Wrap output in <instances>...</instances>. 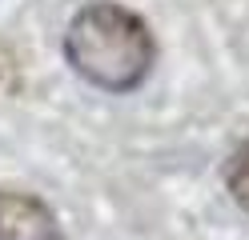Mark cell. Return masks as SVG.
I'll return each mask as SVG.
<instances>
[{
	"label": "cell",
	"mask_w": 249,
	"mask_h": 240,
	"mask_svg": "<svg viewBox=\"0 0 249 240\" xmlns=\"http://www.w3.org/2000/svg\"><path fill=\"white\" fill-rule=\"evenodd\" d=\"M69 68L101 92H133L145 84L157 60V40L145 16L117 0H92L76 8L65 32Z\"/></svg>",
	"instance_id": "obj_1"
},
{
	"label": "cell",
	"mask_w": 249,
	"mask_h": 240,
	"mask_svg": "<svg viewBox=\"0 0 249 240\" xmlns=\"http://www.w3.org/2000/svg\"><path fill=\"white\" fill-rule=\"evenodd\" d=\"M0 240H65V228L44 200L0 188Z\"/></svg>",
	"instance_id": "obj_2"
},
{
	"label": "cell",
	"mask_w": 249,
	"mask_h": 240,
	"mask_svg": "<svg viewBox=\"0 0 249 240\" xmlns=\"http://www.w3.org/2000/svg\"><path fill=\"white\" fill-rule=\"evenodd\" d=\"M225 188H229V196L249 212V140H241L237 148H233V156H229V164H225Z\"/></svg>",
	"instance_id": "obj_3"
}]
</instances>
